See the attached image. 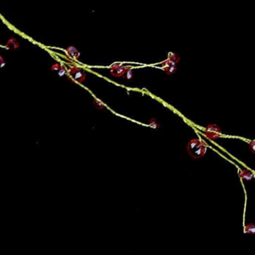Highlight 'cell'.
Segmentation results:
<instances>
[{
	"mask_svg": "<svg viewBox=\"0 0 255 255\" xmlns=\"http://www.w3.org/2000/svg\"><path fill=\"white\" fill-rule=\"evenodd\" d=\"M66 72H67V71H66V69H64V67H61V68L60 69H59V72H58V75H60V76H62V75H65Z\"/></svg>",
	"mask_w": 255,
	"mask_h": 255,
	"instance_id": "obj_18",
	"label": "cell"
},
{
	"mask_svg": "<svg viewBox=\"0 0 255 255\" xmlns=\"http://www.w3.org/2000/svg\"><path fill=\"white\" fill-rule=\"evenodd\" d=\"M205 135H206V137L208 138V139L211 140H213L217 139V138L219 137V135H220V134H214V133H211V132H208V131H205Z\"/></svg>",
	"mask_w": 255,
	"mask_h": 255,
	"instance_id": "obj_10",
	"label": "cell"
},
{
	"mask_svg": "<svg viewBox=\"0 0 255 255\" xmlns=\"http://www.w3.org/2000/svg\"><path fill=\"white\" fill-rule=\"evenodd\" d=\"M205 131H208V132L214 133V134H221L222 133V130H221L220 127H219L216 125H210L208 127H206V130Z\"/></svg>",
	"mask_w": 255,
	"mask_h": 255,
	"instance_id": "obj_7",
	"label": "cell"
},
{
	"mask_svg": "<svg viewBox=\"0 0 255 255\" xmlns=\"http://www.w3.org/2000/svg\"><path fill=\"white\" fill-rule=\"evenodd\" d=\"M66 51L74 59H78L79 57V56H80V52L78 51V49L72 46H68L67 48V49H66Z\"/></svg>",
	"mask_w": 255,
	"mask_h": 255,
	"instance_id": "obj_5",
	"label": "cell"
},
{
	"mask_svg": "<svg viewBox=\"0 0 255 255\" xmlns=\"http://www.w3.org/2000/svg\"><path fill=\"white\" fill-rule=\"evenodd\" d=\"M128 69H131V67H120V68H117V69H110V73L112 74V75L115 76V77H120V76L123 77L125 72Z\"/></svg>",
	"mask_w": 255,
	"mask_h": 255,
	"instance_id": "obj_2",
	"label": "cell"
},
{
	"mask_svg": "<svg viewBox=\"0 0 255 255\" xmlns=\"http://www.w3.org/2000/svg\"><path fill=\"white\" fill-rule=\"evenodd\" d=\"M186 150L193 158H201L205 155L207 151V146L206 144L200 140L193 139L187 144Z\"/></svg>",
	"mask_w": 255,
	"mask_h": 255,
	"instance_id": "obj_1",
	"label": "cell"
},
{
	"mask_svg": "<svg viewBox=\"0 0 255 255\" xmlns=\"http://www.w3.org/2000/svg\"><path fill=\"white\" fill-rule=\"evenodd\" d=\"M19 46H20V44H19L18 41L16 40L15 38H10L6 43V47L10 49H16L17 48H19Z\"/></svg>",
	"mask_w": 255,
	"mask_h": 255,
	"instance_id": "obj_6",
	"label": "cell"
},
{
	"mask_svg": "<svg viewBox=\"0 0 255 255\" xmlns=\"http://www.w3.org/2000/svg\"><path fill=\"white\" fill-rule=\"evenodd\" d=\"M2 63H4V60H3V57H2V56H0V64H2Z\"/></svg>",
	"mask_w": 255,
	"mask_h": 255,
	"instance_id": "obj_20",
	"label": "cell"
},
{
	"mask_svg": "<svg viewBox=\"0 0 255 255\" xmlns=\"http://www.w3.org/2000/svg\"><path fill=\"white\" fill-rule=\"evenodd\" d=\"M123 77L124 78V79H127V80H130V79H132V77H133L132 70H131V69H127V70L125 72V73H124V75H123Z\"/></svg>",
	"mask_w": 255,
	"mask_h": 255,
	"instance_id": "obj_13",
	"label": "cell"
},
{
	"mask_svg": "<svg viewBox=\"0 0 255 255\" xmlns=\"http://www.w3.org/2000/svg\"><path fill=\"white\" fill-rule=\"evenodd\" d=\"M72 75L73 76L74 80H75L79 83H82L84 81L85 78H86V72L80 69L77 72H75V73L72 74Z\"/></svg>",
	"mask_w": 255,
	"mask_h": 255,
	"instance_id": "obj_3",
	"label": "cell"
},
{
	"mask_svg": "<svg viewBox=\"0 0 255 255\" xmlns=\"http://www.w3.org/2000/svg\"><path fill=\"white\" fill-rule=\"evenodd\" d=\"M149 126L152 127H153V128H154V129H157V128H159L160 127V124H159L158 122L157 121V120H155V119H152V120H150V121H149Z\"/></svg>",
	"mask_w": 255,
	"mask_h": 255,
	"instance_id": "obj_11",
	"label": "cell"
},
{
	"mask_svg": "<svg viewBox=\"0 0 255 255\" xmlns=\"http://www.w3.org/2000/svg\"><path fill=\"white\" fill-rule=\"evenodd\" d=\"M245 232L248 234H255V225L253 223H250L249 225H246L245 227Z\"/></svg>",
	"mask_w": 255,
	"mask_h": 255,
	"instance_id": "obj_8",
	"label": "cell"
},
{
	"mask_svg": "<svg viewBox=\"0 0 255 255\" xmlns=\"http://www.w3.org/2000/svg\"><path fill=\"white\" fill-rule=\"evenodd\" d=\"M61 68V66L59 64H54V65L52 67V70H54V71H57L59 70V69Z\"/></svg>",
	"mask_w": 255,
	"mask_h": 255,
	"instance_id": "obj_17",
	"label": "cell"
},
{
	"mask_svg": "<svg viewBox=\"0 0 255 255\" xmlns=\"http://www.w3.org/2000/svg\"><path fill=\"white\" fill-rule=\"evenodd\" d=\"M80 69V68H79L78 67H75V66H70V67H69V69H67V72H68V73H69L70 75H72V74L75 73V72H77L78 70H79Z\"/></svg>",
	"mask_w": 255,
	"mask_h": 255,
	"instance_id": "obj_15",
	"label": "cell"
},
{
	"mask_svg": "<svg viewBox=\"0 0 255 255\" xmlns=\"http://www.w3.org/2000/svg\"><path fill=\"white\" fill-rule=\"evenodd\" d=\"M177 71V67L176 66H171V67H169L168 68V69H166V70L165 71L166 72L168 75H172V74L175 73V72Z\"/></svg>",
	"mask_w": 255,
	"mask_h": 255,
	"instance_id": "obj_14",
	"label": "cell"
},
{
	"mask_svg": "<svg viewBox=\"0 0 255 255\" xmlns=\"http://www.w3.org/2000/svg\"><path fill=\"white\" fill-rule=\"evenodd\" d=\"M169 59L172 60V61H175V63H178V61H180V57L178 56V54L174 52H170L169 53Z\"/></svg>",
	"mask_w": 255,
	"mask_h": 255,
	"instance_id": "obj_9",
	"label": "cell"
},
{
	"mask_svg": "<svg viewBox=\"0 0 255 255\" xmlns=\"http://www.w3.org/2000/svg\"><path fill=\"white\" fill-rule=\"evenodd\" d=\"M249 149H250L251 152L254 154H255V141H251L249 144Z\"/></svg>",
	"mask_w": 255,
	"mask_h": 255,
	"instance_id": "obj_16",
	"label": "cell"
},
{
	"mask_svg": "<svg viewBox=\"0 0 255 255\" xmlns=\"http://www.w3.org/2000/svg\"><path fill=\"white\" fill-rule=\"evenodd\" d=\"M124 67L123 66V64H113V65L111 66V67H110V69H117V68H120V67Z\"/></svg>",
	"mask_w": 255,
	"mask_h": 255,
	"instance_id": "obj_19",
	"label": "cell"
},
{
	"mask_svg": "<svg viewBox=\"0 0 255 255\" xmlns=\"http://www.w3.org/2000/svg\"><path fill=\"white\" fill-rule=\"evenodd\" d=\"M93 105H94V107H95L96 109H102V108H104V107H105V105H104V104L101 102L100 100L98 99H94V101H93Z\"/></svg>",
	"mask_w": 255,
	"mask_h": 255,
	"instance_id": "obj_12",
	"label": "cell"
},
{
	"mask_svg": "<svg viewBox=\"0 0 255 255\" xmlns=\"http://www.w3.org/2000/svg\"><path fill=\"white\" fill-rule=\"evenodd\" d=\"M239 177L245 181H250L254 178V174L251 172L250 170L242 169L239 172Z\"/></svg>",
	"mask_w": 255,
	"mask_h": 255,
	"instance_id": "obj_4",
	"label": "cell"
}]
</instances>
